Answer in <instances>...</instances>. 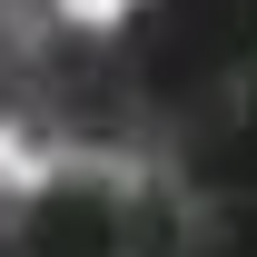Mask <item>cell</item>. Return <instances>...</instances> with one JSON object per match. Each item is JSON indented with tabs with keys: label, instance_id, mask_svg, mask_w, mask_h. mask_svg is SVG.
Masks as SVG:
<instances>
[{
	"label": "cell",
	"instance_id": "6da1fadb",
	"mask_svg": "<svg viewBox=\"0 0 257 257\" xmlns=\"http://www.w3.org/2000/svg\"><path fill=\"white\" fill-rule=\"evenodd\" d=\"M139 119H149V99H139V79H128L109 30L50 20L30 40V69L10 89V128L40 159H119V168H139Z\"/></svg>",
	"mask_w": 257,
	"mask_h": 257
},
{
	"label": "cell",
	"instance_id": "7a4b0ae2",
	"mask_svg": "<svg viewBox=\"0 0 257 257\" xmlns=\"http://www.w3.org/2000/svg\"><path fill=\"white\" fill-rule=\"evenodd\" d=\"M60 20V0H0V128H10V89L30 69V40Z\"/></svg>",
	"mask_w": 257,
	"mask_h": 257
},
{
	"label": "cell",
	"instance_id": "3957f363",
	"mask_svg": "<svg viewBox=\"0 0 257 257\" xmlns=\"http://www.w3.org/2000/svg\"><path fill=\"white\" fill-rule=\"evenodd\" d=\"M0 257H30V237H20V188H0Z\"/></svg>",
	"mask_w": 257,
	"mask_h": 257
}]
</instances>
